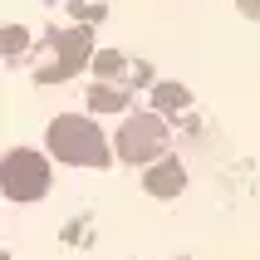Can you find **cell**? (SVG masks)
Wrapping results in <instances>:
<instances>
[{
	"label": "cell",
	"mask_w": 260,
	"mask_h": 260,
	"mask_svg": "<svg viewBox=\"0 0 260 260\" xmlns=\"http://www.w3.org/2000/svg\"><path fill=\"white\" fill-rule=\"evenodd\" d=\"M241 15H250V20H255V15H260V0H241Z\"/></svg>",
	"instance_id": "cell-10"
},
{
	"label": "cell",
	"mask_w": 260,
	"mask_h": 260,
	"mask_svg": "<svg viewBox=\"0 0 260 260\" xmlns=\"http://www.w3.org/2000/svg\"><path fill=\"white\" fill-rule=\"evenodd\" d=\"M49 152L69 167H103L108 162V138L88 118H54L49 123Z\"/></svg>",
	"instance_id": "cell-1"
},
{
	"label": "cell",
	"mask_w": 260,
	"mask_h": 260,
	"mask_svg": "<svg viewBox=\"0 0 260 260\" xmlns=\"http://www.w3.org/2000/svg\"><path fill=\"white\" fill-rule=\"evenodd\" d=\"M118 64H123V54H113V49H103L99 59H93V69H99V79H113Z\"/></svg>",
	"instance_id": "cell-8"
},
{
	"label": "cell",
	"mask_w": 260,
	"mask_h": 260,
	"mask_svg": "<svg viewBox=\"0 0 260 260\" xmlns=\"http://www.w3.org/2000/svg\"><path fill=\"white\" fill-rule=\"evenodd\" d=\"M0 187L10 202H40L44 187H49V167H44L40 152H29V147H10L5 162H0Z\"/></svg>",
	"instance_id": "cell-2"
},
{
	"label": "cell",
	"mask_w": 260,
	"mask_h": 260,
	"mask_svg": "<svg viewBox=\"0 0 260 260\" xmlns=\"http://www.w3.org/2000/svg\"><path fill=\"white\" fill-rule=\"evenodd\" d=\"M143 187L152 191V197H177V191L187 187V172H182L177 162H157V167H147Z\"/></svg>",
	"instance_id": "cell-5"
},
{
	"label": "cell",
	"mask_w": 260,
	"mask_h": 260,
	"mask_svg": "<svg viewBox=\"0 0 260 260\" xmlns=\"http://www.w3.org/2000/svg\"><path fill=\"white\" fill-rule=\"evenodd\" d=\"M88 49H93L88 29H59V35H54V59H49V69H44L40 79L49 84V79H69V74H79L84 59H88Z\"/></svg>",
	"instance_id": "cell-4"
},
{
	"label": "cell",
	"mask_w": 260,
	"mask_h": 260,
	"mask_svg": "<svg viewBox=\"0 0 260 260\" xmlns=\"http://www.w3.org/2000/svg\"><path fill=\"white\" fill-rule=\"evenodd\" d=\"M15 49H25V29H20V25H5V54H15Z\"/></svg>",
	"instance_id": "cell-9"
},
{
	"label": "cell",
	"mask_w": 260,
	"mask_h": 260,
	"mask_svg": "<svg viewBox=\"0 0 260 260\" xmlns=\"http://www.w3.org/2000/svg\"><path fill=\"white\" fill-rule=\"evenodd\" d=\"M162 147H167V128L152 113H138L118 128V157L123 162H152Z\"/></svg>",
	"instance_id": "cell-3"
},
{
	"label": "cell",
	"mask_w": 260,
	"mask_h": 260,
	"mask_svg": "<svg viewBox=\"0 0 260 260\" xmlns=\"http://www.w3.org/2000/svg\"><path fill=\"white\" fill-rule=\"evenodd\" d=\"M152 103H157L162 113H182V108H187V88L182 84H162L157 93H152Z\"/></svg>",
	"instance_id": "cell-6"
},
{
	"label": "cell",
	"mask_w": 260,
	"mask_h": 260,
	"mask_svg": "<svg viewBox=\"0 0 260 260\" xmlns=\"http://www.w3.org/2000/svg\"><path fill=\"white\" fill-rule=\"evenodd\" d=\"M88 108H99V113H113V108H123V93L108 84H93V93H88Z\"/></svg>",
	"instance_id": "cell-7"
}]
</instances>
